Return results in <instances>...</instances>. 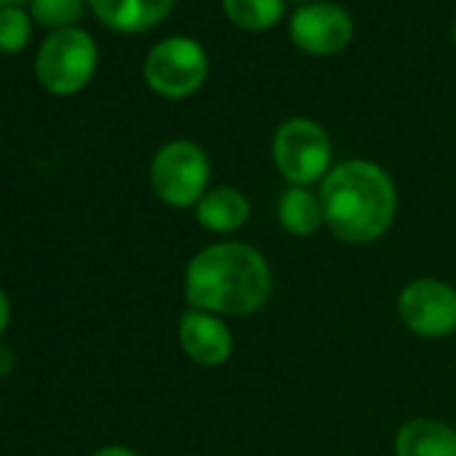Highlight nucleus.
Instances as JSON below:
<instances>
[{
    "label": "nucleus",
    "mask_w": 456,
    "mask_h": 456,
    "mask_svg": "<svg viewBox=\"0 0 456 456\" xmlns=\"http://www.w3.org/2000/svg\"><path fill=\"white\" fill-rule=\"evenodd\" d=\"M151 188L172 209H193L212 188V164L207 151L185 137L164 142L151 159Z\"/></svg>",
    "instance_id": "obj_3"
},
{
    "label": "nucleus",
    "mask_w": 456,
    "mask_h": 456,
    "mask_svg": "<svg viewBox=\"0 0 456 456\" xmlns=\"http://www.w3.org/2000/svg\"><path fill=\"white\" fill-rule=\"evenodd\" d=\"M325 228L344 245L379 242L397 217V185L392 175L368 159H346L320 183Z\"/></svg>",
    "instance_id": "obj_2"
},
{
    "label": "nucleus",
    "mask_w": 456,
    "mask_h": 456,
    "mask_svg": "<svg viewBox=\"0 0 456 456\" xmlns=\"http://www.w3.org/2000/svg\"><path fill=\"white\" fill-rule=\"evenodd\" d=\"M177 341L183 354L199 368H220L234 354V330L212 312L185 309L177 322Z\"/></svg>",
    "instance_id": "obj_9"
},
{
    "label": "nucleus",
    "mask_w": 456,
    "mask_h": 456,
    "mask_svg": "<svg viewBox=\"0 0 456 456\" xmlns=\"http://www.w3.org/2000/svg\"><path fill=\"white\" fill-rule=\"evenodd\" d=\"M22 0H0V9H12V6H20Z\"/></svg>",
    "instance_id": "obj_20"
},
{
    "label": "nucleus",
    "mask_w": 456,
    "mask_h": 456,
    "mask_svg": "<svg viewBox=\"0 0 456 456\" xmlns=\"http://www.w3.org/2000/svg\"><path fill=\"white\" fill-rule=\"evenodd\" d=\"M277 220L290 237H314L320 228H325V209L320 193L306 185H288L277 201Z\"/></svg>",
    "instance_id": "obj_13"
},
{
    "label": "nucleus",
    "mask_w": 456,
    "mask_h": 456,
    "mask_svg": "<svg viewBox=\"0 0 456 456\" xmlns=\"http://www.w3.org/2000/svg\"><path fill=\"white\" fill-rule=\"evenodd\" d=\"M395 456H456V427L432 416L408 419L395 435Z\"/></svg>",
    "instance_id": "obj_12"
},
{
    "label": "nucleus",
    "mask_w": 456,
    "mask_h": 456,
    "mask_svg": "<svg viewBox=\"0 0 456 456\" xmlns=\"http://www.w3.org/2000/svg\"><path fill=\"white\" fill-rule=\"evenodd\" d=\"M209 76V57L204 46L188 36H172L159 41L145 62L142 78L148 89L164 100H185L196 94Z\"/></svg>",
    "instance_id": "obj_6"
},
{
    "label": "nucleus",
    "mask_w": 456,
    "mask_h": 456,
    "mask_svg": "<svg viewBox=\"0 0 456 456\" xmlns=\"http://www.w3.org/2000/svg\"><path fill=\"white\" fill-rule=\"evenodd\" d=\"M397 317L419 338H448L456 333V288L437 277L411 280L397 296Z\"/></svg>",
    "instance_id": "obj_7"
},
{
    "label": "nucleus",
    "mask_w": 456,
    "mask_h": 456,
    "mask_svg": "<svg viewBox=\"0 0 456 456\" xmlns=\"http://www.w3.org/2000/svg\"><path fill=\"white\" fill-rule=\"evenodd\" d=\"M177 0H89L92 14L116 33H145L159 28Z\"/></svg>",
    "instance_id": "obj_11"
},
{
    "label": "nucleus",
    "mask_w": 456,
    "mask_h": 456,
    "mask_svg": "<svg viewBox=\"0 0 456 456\" xmlns=\"http://www.w3.org/2000/svg\"><path fill=\"white\" fill-rule=\"evenodd\" d=\"M290 41L309 57H336L354 38L352 14L333 0H309L290 14Z\"/></svg>",
    "instance_id": "obj_8"
},
{
    "label": "nucleus",
    "mask_w": 456,
    "mask_h": 456,
    "mask_svg": "<svg viewBox=\"0 0 456 456\" xmlns=\"http://www.w3.org/2000/svg\"><path fill=\"white\" fill-rule=\"evenodd\" d=\"M100 52L94 38L81 28L54 30L38 49L36 78L38 84L57 97L78 94L89 86L97 73Z\"/></svg>",
    "instance_id": "obj_5"
},
{
    "label": "nucleus",
    "mask_w": 456,
    "mask_h": 456,
    "mask_svg": "<svg viewBox=\"0 0 456 456\" xmlns=\"http://www.w3.org/2000/svg\"><path fill=\"white\" fill-rule=\"evenodd\" d=\"M451 41H453V46H456V22H453V30H451Z\"/></svg>",
    "instance_id": "obj_21"
},
{
    "label": "nucleus",
    "mask_w": 456,
    "mask_h": 456,
    "mask_svg": "<svg viewBox=\"0 0 456 456\" xmlns=\"http://www.w3.org/2000/svg\"><path fill=\"white\" fill-rule=\"evenodd\" d=\"M253 204L234 185H212L193 207L196 223L215 237H232L250 223Z\"/></svg>",
    "instance_id": "obj_10"
},
{
    "label": "nucleus",
    "mask_w": 456,
    "mask_h": 456,
    "mask_svg": "<svg viewBox=\"0 0 456 456\" xmlns=\"http://www.w3.org/2000/svg\"><path fill=\"white\" fill-rule=\"evenodd\" d=\"M9 322H12V301H9V293L0 288V336L6 333Z\"/></svg>",
    "instance_id": "obj_18"
},
{
    "label": "nucleus",
    "mask_w": 456,
    "mask_h": 456,
    "mask_svg": "<svg viewBox=\"0 0 456 456\" xmlns=\"http://www.w3.org/2000/svg\"><path fill=\"white\" fill-rule=\"evenodd\" d=\"M89 0H30V17L36 25L54 30L76 28V22L84 17V9Z\"/></svg>",
    "instance_id": "obj_15"
},
{
    "label": "nucleus",
    "mask_w": 456,
    "mask_h": 456,
    "mask_svg": "<svg viewBox=\"0 0 456 456\" xmlns=\"http://www.w3.org/2000/svg\"><path fill=\"white\" fill-rule=\"evenodd\" d=\"M188 309L217 317H253L274 296V272L266 256L237 240H220L191 256L183 272Z\"/></svg>",
    "instance_id": "obj_1"
},
{
    "label": "nucleus",
    "mask_w": 456,
    "mask_h": 456,
    "mask_svg": "<svg viewBox=\"0 0 456 456\" xmlns=\"http://www.w3.org/2000/svg\"><path fill=\"white\" fill-rule=\"evenodd\" d=\"M33 36V17L22 6L0 9V52L17 54L30 44Z\"/></svg>",
    "instance_id": "obj_16"
},
{
    "label": "nucleus",
    "mask_w": 456,
    "mask_h": 456,
    "mask_svg": "<svg viewBox=\"0 0 456 456\" xmlns=\"http://www.w3.org/2000/svg\"><path fill=\"white\" fill-rule=\"evenodd\" d=\"M12 368H14V354L0 344V376H6Z\"/></svg>",
    "instance_id": "obj_19"
},
{
    "label": "nucleus",
    "mask_w": 456,
    "mask_h": 456,
    "mask_svg": "<svg viewBox=\"0 0 456 456\" xmlns=\"http://www.w3.org/2000/svg\"><path fill=\"white\" fill-rule=\"evenodd\" d=\"M92 456H140L134 448H129V445H121V443H110V445H102V448H97Z\"/></svg>",
    "instance_id": "obj_17"
},
{
    "label": "nucleus",
    "mask_w": 456,
    "mask_h": 456,
    "mask_svg": "<svg viewBox=\"0 0 456 456\" xmlns=\"http://www.w3.org/2000/svg\"><path fill=\"white\" fill-rule=\"evenodd\" d=\"M288 0H223V14L245 33H266L285 17Z\"/></svg>",
    "instance_id": "obj_14"
},
{
    "label": "nucleus",
    "mask_w": 456,
    "mask_h": 456,
    "mask_svg": "<svg viewBox=\"0 0 456 456\" xmlns=\"http://www.w3.org/2000/svg\"><path fill=\"white\" fill-rule=\"evenodd\" d=\"M296 4H298V6H304V0H296Z\"/></svg>",
    "instance_id": "obj_22"
},
{
    "label": "nucleus",
    "mask_w": 456,
    "mask_h": 456,
    "mask_svg": "<svg viewBox=\"0 0 456 456\" xmlns=\"http://www.w3.org/2000/svg\"><path fill=\"white\" fill-rule=\"evenodd\" d=\"M272 161L288 185L322 183L333 169V142L322 124L306 116L282 121L272 137Z\"/></svg>",
    "instance_id": "obj_4"
}]
</instances>
